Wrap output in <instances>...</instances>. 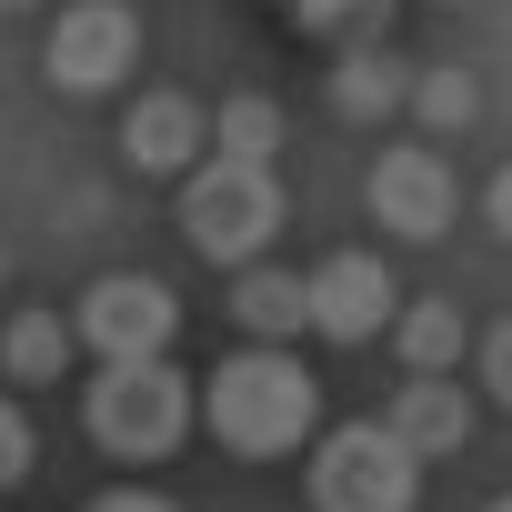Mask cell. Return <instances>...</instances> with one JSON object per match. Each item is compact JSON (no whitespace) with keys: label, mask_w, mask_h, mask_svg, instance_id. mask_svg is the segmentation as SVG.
<instances>
[{"label":"cell","mask_w":512,"mask_h":512,"mask_svg":"<svg viewBox=\"0 0 512 512\" xmlns=\"http://www.w3.org/2000/svg\"><path fill=\"white\" fill-rule=\"evenodd\" d=\"M201 412H211V432H221L231 452H251V462H272V452H292V442L312 432V412H322V382H312V372H302L292 352H272V342H251V352H231V362L211 372Z\"/></svg>","instance_id":"1"},{"label":"cell","mask_w":512,"mask_h":512,"mask_svg":"<svg viewBox=\"0 0 512 512\" xmlns=\"http://www.w3.org/2000/svg\"><path fill=\"white\" fill-rule=\"evenodd\" d=\"M282 231V181L262 161H191L181 171V241L201 262H262V241Z\"/></svg>","instance_id":"2"},{"label":"cell","mask_w":512,"mask_h":512,"mask_svg":"<svg viewBox=\"0 0 512 512\" xmlns=\"http://www.w3.org/2000/svg\"><path fill=\"white\" fill-rule=\"evenodd\" d=\"M181 432H191V382L171 372V352L161 362H101V382H91V442L101 452L161 462Z\"/></svg>","instance_id":"3"},{"label":"cell","mask_w":512,"mask_h":512,"mask_svg":"<svg viewBox=\"0 0 512 512\" xmlns=\"http://www.w3.org/2000/svg\"><path fill=\"white\" fill-rule=\"evenodd\" d=\"M422 502V462L382 432V422H342L312 452V512H412Z\"/></svg>","instance_id":"4"},{"label":"cell","mask_w":512,"mask_h":512,"mask_svg":"<svg viewBox=\"0 0 512 512\" xmlns=\"http://www.w3.org/2000/svg\"><path fill=\"white\" fill-rule=\"evenodd\" d=\"M171 332H181V302H171L151 272H111V282H91V292H81V322H71V342H91L101 362H161Z\"/></svg>","instance_id":"5"},{"label":"cell","mask_w":512,"mask_h":512,"mask_svg":"<svg viewBox=\"0 0 512 512\" xmlns=\"http://www.w3.org/2000/svg\"><path fill=\"white\" fill-rule=\"evenodd\" d=\"M51 81L61 91H111L131 61H141V31H131V11L121 0H71V11L51 21Z\"/></svg>","instance_id":"6"},{"label":"cell","mask_w":512,"mask_h":512,"mask_svg":"<svg viewBox=\"0 0 512 512\" xmlns=\"http://www.w3.org/2000/svg\"><path fill=\"white\" fill-rule=\"evenodd\" d=\"M392 312H402V292H392V272L372 262V251H332V262L302 282V322L322 342H372Z\"/></svg>","instance_id":"7"},{"label":"cell","mask_w":512,"mask_h":512,"mask_svg":"<svg viewBox=\"0 0 512 512\" xmlns=\"http://www.w3.org/2000/svg\"><path fill=\"white\" fill-rule=\"evenodd\" d=\"M362 201H372V221H382L392 241H432V231L452 221V161H442V151H422V141H402V151H382V161H372Z\"/></svg>","instance_id":"8"},{"label":"cell","mask_w":512,"mask_h":512,"mask_svg":"<svg viewBox=\"0 0 512 512\" xmlns=\"http://www.w3.org/2000/svg\"><path fill=\"white\" fill-rule=\"evenodd\" d=\"M121 161L131 171H191L201 161V101H181V91H141L131 111H121Z\"/></svg>","instance_id":"9"},{"label":"cell","mask_w":512,"mask_h":512,"mask_svg":"<svg viewBox=\"0 0 512 512\" xmlns=\"http://www.w3.org/2000/svg\"><path fill=\"white\" fill-rule=\"evenodd\" d=\"M382 432H392L412 462H432V452H462V442H472V402H462V382H402L392 412H382Z\"/></svg>","instance_id":"10"},{"label":"cell","mask_w":512,"mask_h":512,"mask_svg":"<svg viewBox=\"0 0 512 512\" xmlns=\"http://www.w3.org/2000/svg\"><path fill=\"white\" fill-rule=\"evenodd\" d=\"M402 91H412V81H402V61H392L382 41H362V51L332 61V111H342V121H392Z\"/></svg>","instance_id":"11"},{"label":"cell","mask_w":512,"mask_h":512,"mask_svg":"<svg viewBox=\"0 0 512 512\" xmlns=\"http://www.w3.org/2000/svg\"><path fill=\"white\" fill-rule=\"evenodd\" d=\"M231 322L251 332V342H292L302 332V272H272V262H241V292H231Z\"/></svg>","instance_id":"12"},{"label":"cell","mask_w":512,"mask_h":512,"mask_svg":"<svg viewBox=\"0 0 512 512\" xmlns=\"http://www.w3.org/2000/svg\"><path fill=\"white\" fill-rule=\"evenodd\" d=\"M392 342H402L412 382H442V372L462 362V302H412V312H392Z\"/></svg>","instance_id":"13"},{"label":"cell","mask_w":512,"mask_h":512,"mask_svg":"<svg viewBox=\"0 0 512 512\" xmlns=\"http://www.w3.org/2000/svg\"><path fill=\"white\" fill-rule=\"evenodd\" d=\"M201 141H221V161H262V171H272V151H282V101H272V91H231L221 121H201Z\"/></svg>","instance_id":"14"},{"label":"cell","mask_w":512,"mask_h":512,"mask_svg":"<svg viewBox=\"0 0 512 512\" xmlns=\"http://www.w3.org/2000/svg\"><path fill=\"white\" fill-rule=\"evenodd\" d=\"M0 362H11V382H61V372H71V322H61V312H11Z\"/></svg>","instance_id":"15"},{"label":"cell","mask_w":512,"mask_h":512,"mask_svg":"<svg viewBox=\"0 0 512 512\" xmlns=\"http://www.w3.org/2000/svg\"><path fill=\"white\" fill-rule=\"evenodd\" d=\"M292 21L312 41H332V51H362V41L392 31V0H292Z\"/></svg>","instance_id":"16"},{"label":"cell","mask_w":512,"mask_h":512,"mask_svg":"<svg viewBox=\"0 0 512 512\" xmlns=\"http://www.w3.org/2000/svg\"><path fill=\"white\" fill-rule=\"evenodd\" d=\"M412 111H422L432 131H472V121H482V81H472L462 61H442V71L412 81Z\"/></svg>","instance_id":"17"},{"label":"cell","mask_w":512,"mask_h":512,"mask_svg":"<svg viewBox=\"0 0 512 512\" xmlns=\"http://www.w3.org/2000/svg\"><path fill=\"white\" fill-rule=\"evenodd\" d=\"M21 472H31V422H21V402H0V492Z\"/></svg>","instance_id":"18"},{"label":"cell","mask_w":512,"mask_h":512,"mask_svg":"<svg viewBox=\"0 0 512 512\" xmlns=\"http://www.w3.org/2000/svg\"><path fill=\"white\" fill-rule=\"evenodd\" d=\"M482 382H492V392H502V402H512V322H502V332H492V342H482Z\"/></svg>","instance_id":"19"},{"label":"cell","mask_w":512,"mask_h":512,"mask_svg":"<svg viewBox=\"0 0 512 512\" xmlns=\"http://www.w3.org/2000/svg\"><path fill=\"white\" fill-rule=\"evenodd\" d=\"M91 512H181V502H161V492H101Z\"/></svg>","instance_id":"20"},{"label":"cell","mask_w":512,"mask_h":512,"mask_svg":"<svg viewBox=\"0 0 512 512\" xmlns=\"http://www.w3.org/2000/svg\"><path fill=\"white\" fill-rule=\"evenodd\" d=\"M482 211H492V231H502V241H512V171H502V181H492V201H482Z\"/></svg>","instance_id":"21"},{"label":"cell","mask_w":512,"mask_h":512,"mask_svg":"<svg viewBox=\"0 0 512 512\" xmlns=\"http://www.w3.org/2000/svg\"><path fill=\"white\" fill-rule=\"evenodd\" d=\"M0 282H11V251H0Z\"/></svg>","instance_id":"22"},{"label":"cell","mask_w":512,"mask_h":512,"mask_svg":"<svg viewBox=\"0 0 512 512\" xmlns=\"http://www.w3.org/2000/svg\"><path fill=\"white\" fill-rule=\"evenodd\" d=\"M492 512H512V492H502V502H492Z\"/></svg>","instance_id":"23"},{"label":"cell","mask_w":512,"mask_h":512,"mask_svg":"<svg viewBox=\"0 0 512 512\" xmlns=\"http://www.w3.org/2000/svg\"><path fill=\"white\" fill-rule=\"evenodd\" d=\"M0 11H21V0H0Z\"/></svg>","instance_id":"24"}]
</instances>
